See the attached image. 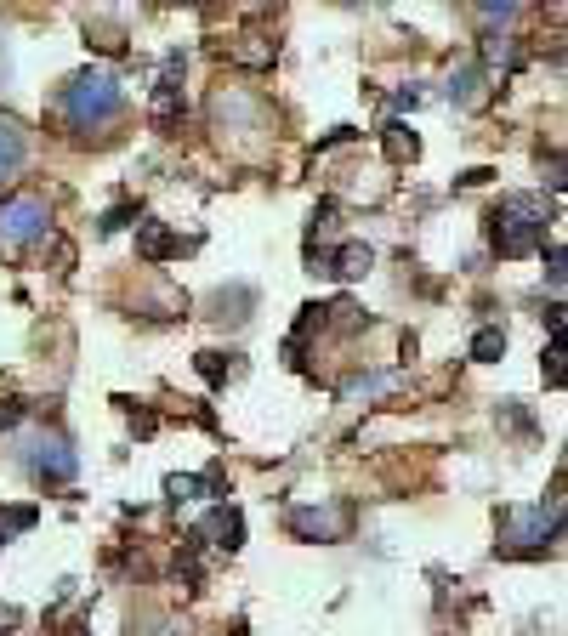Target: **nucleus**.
<instances>
[{"instance_id":"a878e982","label":"nucleus","mask_w":568,"mask_h":636,"mask_svg":"<svg viewBox=\"0 0 568 636\" xmlns=\"http://www.w3.org/2000/svg\"><path fill=\"white\" fill-rule=\"evenodd\" d=\"M353 137H358L353 125H341V131H330V137H324V142H319V148H341V142H353Z\"/></svg>"},{"instance_id":"f257e3e1","label":"nucleus","mask_w":568,"mask_h":636,"mask_svg":"<svg viewBox=\"0 0 568 636\" xmlns=\"http://www.w3.org/2000/svg\"><path fill=\"white\" fill-rule=\"evenodd\" d=\"M120 108H125V91H120V80L103 74V69L74 74L69 86H63V120H69L74 131H103L108 120H120Z\"/></svg>"},{"instance_id":"9b49d317","label":"nucleus","mask_w":568,"mask_h":636,"mask_svg":"<svg viewBox=\"0 0 568 636\" xmlns=\"http://www.w3.org/2000/svg\"><path fill=\"white\" fill-rule=\"evenodd\" d=\"M23 154H29V142H23V131L12 120H0V182L12 177V171H18L23 165Z\"/></svg>"},{"instance_id":"b1692460","label":"nucleus","mask_w":568,"mask_h":636,"mask_svg":"<svg viewBox=\"0 0 568 636\" xmlns=\"http://www.w3.org/2000/svg\"><path fill=\"white\" fill-rule=\"evenodd\" d=\"M23 421V404H0V432H12Z\"/></svg>"},{"instance_id":"39448f33","label":"nucleus","mask_w":568,"mask_h":636,"mask_svg":"<svg viewBox=\"0 0 568 636\" xmlns=\"http://www.w3.org/2000/svg\"><path fill=\"white\" fill-rule=\"evenodd\" d=\"M188 540H194V546L211 540V546H222V551H239L245 546V517H239V506H216V512L199 517V529L188 534Z\"/></svg>"},{"instance_id":"2eb2a0df","label":"nucleus","mask_w":568,"mask_h":636,"mask_svg":"<svg viewBox=\"0 0 568 636\" xmlns=\"http://www.w3.org/2000/svg\"><path fill=\"white\" fill-rule=\"evenodd\" d=\"M165 495L177 500V506H182V500H199V495H205V477H188V472H171V477H165Z\"/></svg>"},{"instance_id":"393cba45","label":"nucleus","mask_w":568,"mask_h":636,"mask_svg":"<svg viewBox=\"0 0 568 636\" xmlns=\"http://www.w3.org/2000/svg\"><path fill=\"white\" fill-rule=\"evenodd\" d=\"M546 330H551V336H563V301H551V307H546Z\"/></svg>"},{"instance_id":"aec40b11","label":"nucleus","mask_w":568,"mask_h":636,"mask_svg":"<svg viewBox=\"0 0 568 636\" xmlns=\"http://www.w3.org/2000/svg\"><path fill=\"white\" fill-rule=\"evenodd\" d=\"M324 313H336V324H347V330H358V324H364V313H358L353 301H336V307H324Z\"/></svg>"},{"instance_id":"f8f14e48","label":"nucleus","mask_w":568,"mask_h":636,"mask_svg":"<svg viewBox=\"0 0 568 636\" xmlns=\"http://www.w3.org/2000/svg\"><path fill=\"white\" fill-rule=\"evenodd\" d=\"M472 358H478V364H500V358H506V330H500V324L478 330V336H472Z\"/></svg>"},{"instance_id":"423d86ee","label":"nucleus","mask_w":568,"mask_h":636,"mask_svg":"<svg viewBox=\"0 0 568 636\" xmlns=\"http://www.w3.org/2000/svg\"><path fill=\"white\" fill-rule=\"evenodd\" d=\"M177 233L165 228V222H148V216H142L137 222V256L142 262H165V256H177Z\"/></svg>"},{"instance_id":"a211bd4d","label":"nucleus","mask_w":568,"mask_h":636,"mask_svg":"<svg viewBox=\"0 0 568 636\" xmlns=\"http://www.w3.org/2000/svg\"><path fill=\"white\" fill-rule=\"evenodd\" d=\"M228 353H199V375H205V381H211V387H222V381H228Z\"/></svg>"},{"instance_id":"4be33fe9","label":"nucleus","mask_w":568,"mask_h":636,"mask_svg":"<svg viewBox=\"0 0 568 636\" xmlns=\"http://www.w3.org/2000/svg\"><path fill=\"white\" fill-rule=\"evenodd\" d=\"M52 262H57V273H69V267H74V245H69V239H52Z\"/></svg>"},{"instance_id":"f03ea898","label":"nucleus","mask_w":568,"mask_h":636,"mask_svg":"<svg viewBox=\"0 0 568 636\" xmlns=\"http://www.w3.org/2000/svg\"><path fill=\"white\" fill-rule=\"evenodd\" d=\"M546 205L540 199H529V194H517V199H506L495 216H489V245L500 250V256H529V250H540L546 245Z\"/></svg>"},{"instance_id":"ddd939ff","label":"nucleus","mask_w":568,"mask_h":636,"mask_svg":"<svg viewBox=\"0 0 568 636\" xmlns=\"http://www.w3.org/2000/svg\"><path fill=\"white\" fill-rule=\"evenodd\" d=\"M478 80H483V69H478V63H466V69L455 74V80H449V103L472 108V103H478V97H483V91H478Z\"/></svg>"},{"instance_id":"5701e85b","label":"nucleus","mask_w":568,"mask_h":636,"mask_svg":"<svg viewBox=\"0 0 568 636\" xmlns=\"http://www.w3.org/2000/svg\"><path fill=\"white\" fill-rule=\"evenodd\" d=\"M483 23H517V6H483Z\"/></svg>"},{"instance_id":"20e7f679","label":"nucleus","mask_w":568,"mask_h":636,"mask_svg":"<svg viewBox=\"0 0 568 636\" xmlns=\"http://www.w3.org/2000/svg\"><path fill=\"white\" fill-rule=\"evenodd\" d=\"M23 466L40 477V483H74V449L57 432H46V438L29 443V455H23Z\"/></svg>"},{"instance_id":"f3484780","label":"nucleus","mask_w":568,"mask_h":636,"mask_svg":"<svg viewBox=\"0 0 568 636\" xmlns=\"http://www.w3.org/2000/svg\"><path fill=\"white\" fill-rule=\"evenodd\" d=\"M540 375H546V387H563V336H551L546 358H540Z\"/></svg>"},{"instance_id":"0eeeda50","label":"nucleus","mask_w":568,"mask_h":636,"mask_svg":"<svg viewBox=\"0 0 568 636\" xmlns=\"http://www.w3.org/2000/svg\"><path fill=\"white\" fill-rule=\"evenodd\" d=\"M290 529L307 534V540H336L341 534V512H319V506H296L290 512Z\"/></svg>"},{"instance_id":"7ed1b4c3","label":"nucleus","mask_w":568,"mask_h":636,"mask_svg":"<svg viewBox=\"0 0 568 636\" xmlns=\"http://www.w3.org/2000/svg\"><path fill=\"white\" fill-rule=\"evenodd\" d=\"M46 228H52L46 199H35V194L0 199V239L6 245H35V239H46Z\"/></svg>"},{"instance_id":"6ab92c4d","label":"nucleus","mask_w":568,"mask_h":636,"mask_svg":"<svg viewBox=\"0 0 568 636\" xmlns=\"http://www.w3.org/2000/svg\"><path fill=\"white\" fill-rule=\"evenodd\" d=\"M131 222H142V211L131 205V199H120V205L103 216V233H120V228H131Z\"/></svg>"},{"instance_id":"9d476101","label":"nucleus","mask_w":568,"mask_h":636,"mask_svg":"<svg viewBox=\"0 0 568 636\" xmlns=\"http://www.w3.org/2000/svg\"><path fill=\"white\" fill-rule=\"evenodd\" d=\"M370 262H375L370 245H358V239H353V245H341L336 256H330V273H336V279H364V273H370Z\"/></svg>"},{"instance_id":"4468645a","label":"nucleus","mask_w":568,"mask_h":636,"mask_svg":"<svg viewBox=\"0 0 568 636\" xmlns=\"http://www.w3.org/2000/svg\"><path fill=\"white\" fill-rule=\"evenodd\" d=\"M404 381L398 370H387V375H358V381H347V398H375V392H392Z\"/></svg>"},{"instance_id":"412c9836","label":"nucleus","mask_w":568,"mask_h":636,"mask_svg":"<svg viewBox=\"0 0 568 636\" xmlns=\"http://www.w3.org/2000/svg\"><path fill=\"white\" fill-rule=\"evenodd\" d=\"M546 279H551V290L563 284V245H551V250H546Z\"/></svg>"},{"instance_id":"dca6fc26","label":"nucleus","mask_w":568,"mask_h":636,"mask_svg":"<svg viewBox=\"0 0 568 636\" xmlns=\"http://www.w3.org/2000/svg\"><path fill=\"white\" fill-rule=\"evenodd\" d=\"M35 523H40L35 506H6L0 512V534H23V529H35Z\"/></svg>"},{"instance_id":"bb28decb","label":"nucleus","mask_w":568,"mask_h":636,"mask_svg":"<svg viewBox=\"0 0 568 636\" xmlns=\"http://www.w3.org/2000/svg\"><path fill=\"white\" fill-rule=\"evenodd\" d=\"M0 546H6V534H0Z\"/></svg>"},{"instance_id":"6e6552de","label":"nucleus","mask_w":568,"mask_h":636,"mask_svg":"<svg viewBox=\"0 0 568 636\" xmlns=\"http://www.w3.org/2000/svg\"><path fill=\"white\" fill-rule=\"evenodd\" d=\"M381 148H387L392 165H415V159H421V137H415L404 120H387V131H381Z\"/></svg>"},{"instance_id":"1a4fd4ad","label":"nucleus","mask_w":568,"mask_h":636,"mask_svg":"<svg viewBox=\"0 0 568 636\" xmlns=\"http://www.w3.org/2000/svg\"><path fill=\"white\" fill-rule=\"evenodd\" d=\"M154 131H177L182 125V86H154V108H148Z\"/></svg>"}]
</instances>
